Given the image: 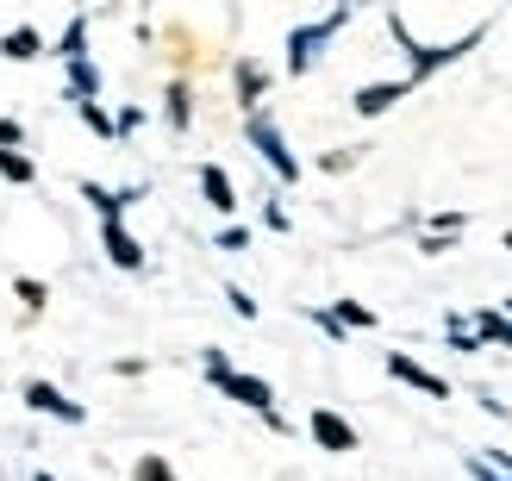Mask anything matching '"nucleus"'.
<instances>
[{
    "mask_svg": "<svg viewBox=\"0 0 512 481\" xmlns=\"http://www.w3.org/2000/svg\"><path fill=\"white\" fill-rule=\"evenodd\" d=\"M406 88H413V82H369V88H356V113H363V119L388 113V107H394V100H400Z\"/></svg>",
    "mask_w": 512,
    "mask_h": 481,
    "instance_id": "8",
    "label": "nucleus"
},
{
    "mask_svg": "<svg viewBox=\"0 0 512 481\" xmlns=\"http://www.w3.org/2000/svg\"><path fill=\"white\" fill-rule=\"evenodd\" d=\"M306 425H313V438H319V450H338V457H344V450H356V432H350V425H344L338 413H331V407H319V413L306 419Z\"/></svg>",
    "mask_w": 512,
    "mask_h": 481,
    "instance_id": "6",
    "label": "nucleus"
},
{
    "mask_svg": "<svg viewBox=\"0 0 512 481\" xmlns=\"http://www.w3.org/2000/svg\"><path fill=\"white\" fill-rule=\"evenodd\" d=\"M75 107H82V119L94 125V132H113V119H107V113H100V107H94V100H75Z\"/></svg>",
    "mask_w": 512,
    "mask_h": 481,
    "instance_id": "19",
    "label": "nucleus"
},
{
    "mask_svg": "<svg viewBox=\"0 0 512 481\" xmlns=\"http://www.w3.org/2000/svg\"><path fill=\"white\" fill-rule=\"evenodd\" d=\"M100 238H107V257H113L119 269H144V244H138L132 232H125L119 219H107V225H100Z\"/></svg>",
    "mask_w": 512,
    "mask_h": 481,
    "instance_id": "7",
    "label": "nucleus"
},
{
    "mask_svg": "<svg viewBox=\"0 0 512 481\" xmlns=\"http://www.w3.org/2000/svg\"><path fill=\"white\" fill-rule=\"evenodd\" d=\"M344 19H350V0H344V7L331 13V19H319V25H300V32L288 38V69H294V75H306V69H313V57H319V50L331 44V32H338Z\"/></svg>",
    "mask_w": 512,
    "mask_h": 481,
    "instance_id": "2",
    "label": "nucleus"
},
{
    "mask_svg": "<svg viewBox=\"0 0 512 481\" xmlns=\"http://www.w3.org/2000/svg\"><path fill=\"white\" fill-rule=\"evenodd\" d=\"M506 250H512V232H506Z\"/></svg>",
    "mask_w": 512,
    "mask_h": 481,
    "instance_id": "24",
    "label": "nucleus"
},
{
    "mask_svg": "<svg viewBox=\"0 0 512 481\" xmlns=\"http://www.w3.org/2000/svg\"><path fill=\"white\" fill-rule=\"evenodd\" d=\"M38 50H44V38L32 32V25H19V32H7V38H0V57H13V63L38 57Z\"/></svg>",
    "mask_w": 512,
    "mask_h": 481,
    "instance_id": "10",
    "label": "nucleus"
},
{
    "mask_svg": "<svg viewBox=\"0 0 512 481\" xmlns=\"http://www.w3.org/2000/svg\"><path fill=\"white\" fill-rule=\"evenodd\" d=\"M0 175H7V182H32V157H19V150H0Z\"/></svg>",
    "mask_w": 512,
    "mask_h": 481,
    "instance_id": "14",
    "label": "nucleus"
},
{
    "mask_svg": "<svg viewBox=\"0 0 512 481\" xmlns=\"http://www.w3.org/2000/svg\"><path fill=\"white\" fill-rule=\"evenodd\" d=\"M69 82H75V94L88 100V94L100 88V75H94V63H88V57H69Z\"/></svg>",
    "mask_w": 512,
    "mask_h": 481,
    "instance_id": "13",
    "label": "nucleus"
},
{
    "mask_svg": "<svg viewBox=\"0 0 512 481\" xmlns=\"http://www.w3.org/2000/svg\"><path fill=\"white\" fill-rule=\"evenodd\" d=\"M244 132H250V144L263 150V163H269V169L281 175V182H294V175H300V163H294V150L281 144V132H275V119H263V113H250V125H244Z\"/></svg>",
    "mask_w": 512,
    "mask_h": 481,
    "instance_id": "3",
    "label": "nucleus"
},
{
    "mask_svg": "<svg viewBox=\"0 0 512 481\" xmlns=\"http://www.w3.org/2000/svg\"><path fill=\"white\" fill-rule=\"evenodd\" d=\"M331 313H338L344 325H375V313L363 307V300H338V307H331Z\"/></svg>",
    "mask_w": 512,
    "mask_h": 481,
    "instance_id": "16",
    "label": "nucleus"
},
{
    "mask_svg": "<svg viewBox=\"0 0 512 481\" xmlns=\"http://www.w3.org/2000/svg\"><path fill=\"white\" fill-rule=\"evenodd\" d=\"M388 375H394V382H406V388H419V394H431V400H450V382H444V375L419 369L413 357H400V350L388 357Z\"/></svg>",
    "mask_w": 512,
    "mask_h": 481,
    "instance_id": "4",
    "label": "nucleus"
},
{
    "mask_svg": "<svg viewBox=\"0 0 512 481\" xmlns=\"http://www.w3.org/2000/svg\"><path fill=\"white\" fill-rule=\"evenodd\" d=\"M19 300L38 313V307H44V282H25V275H19Z\"/></svg>",
    "mask_w": 512,
    "mask_h": 481,
    "instance_id": "20",
    "label": "nucleus"
},
{
    "mask_svg": "<svg viewBox=\"0 0 512 481\" xmlns=\"http://www.w3.org/2000/svg\"><path fill=\"white\" fill-rule=\"evenodd\" d=\"M0 144H19V125L13 119H0Z\"/></svg>",
    "mask_w": 512,
    "mask_h": 481,
    "instance_id": "23",
    "label": "nucleus"
},
{
    "mask_svg": "<svg viewBox=\"0 0 512 481\" xmlns=\"http://www.w3.org/2000/svg\"><path fill=\"white\" fill-rule=\"evenodd\" d=\"M138 481H182V475H175L163 457H144V463H138Z\"/></svg>",
    "mask_w": 512,
    "mask_h": 481,
    "instance_id": "17",
    "label": "nucleus"
},
{
    "mask_svg": "<svg viewBox=\"0 0 512 481\" xmlns=\"http://www.w3.org/2000/svg\"><path fill=\"white\" fill-rule=\"evenodd\" d=\"M169 125H175V132L188 125V88H169Z\"/></svg>",
    "mask_w": 512,
    "mask_h": 481,
    "instance_id": "18",
    "label": "nucleus"
},
{
    "mask_svg": "<svg viewBox=\"0 0 512 481\" xmlns=\"http://www.w3.org/2000/svg\"><path fill=\"white\" fill-rule=\"evenodd\" d=\"M475 338H494V344L512 350V319H500L494 307H488V313H475Z\"/></svg>",
    "mask_w": 512,
    "mask_h": 481,
    "instance_id": "11",
    "label": "nucleus"
},
{
    "mask_svg": "<svg viewBox=\"0 0 512 481\" xmlns=\"http://www.w3.org/2000/svg\"><path fill=\"white\" fill-rule=\"evenodd\" d=\"M469 475H475V481H512V475H494L488 463H469Z\"/></svg>",
    "mask_w": 512,
    "mask_h": 481,
    "instance_id": "22",
    "label": "nucleus"
},
{
    "mask_svg": "<svg viewBox=\"0 0 512 481\" xmlns=\"http://www.w3.org/2000/svg\"><path fill=\"white\" fill-rule=\"evenodd\" d=\"M200 194H207V207H219V213H232V207H238V194H232V175H225L219 163H207V169H200Z\"/></svg>",
    "mask_w": 512,
    "mask_h": 481,
    "instance_id": "9",
    "label": "nucleus"
},
{
    "mask_svg": "<svg viewBox=\"0 0 512 481\" xmlns=\"http://www.w3.org/2000/svg\"><path fill=\"white\" fill-rule=\"evenodd\" d=\"M506 313H512V300H506Z\"/></svg>",
    "mask_w": 512,
    "mask_h": 481,
    "instance_id": "25",
    "label": "nucleus"
},
{
    "mask_svg": "<svg viewBox=\"0 0 512 481\" xmlns=\"http://www.w3.org/2000/svg\"><path fill=\"white\" fill-rule=\"evenodd\" d=\"M63 57H82V50H88V19H69V32H63Z\"/></svg>",
    "mask_w": 512,
    "mask_h": 481,
    "instance_id": "15",
    "label": "nucleus"
},
{
    "mask_svg": "<svg viewBox=\"0 0 512 481\" xmlns=\"http://www.w3.org/2000/svg\"><path fill=\"white\" fill-rule=\"evenodd\" d=\"M207 382H213L219 394H232V400H244L250 413H263V419L275 425V432H288V425H281V413H275V394H269V382H263V375H238L232 363L219 357V350H207Z\"/></svg>",
    "mask_w": 512,
    "mask_h": 481,
    "instance_id": "1",
    "label": "nucleus"
},
{
    "mask_svg": "<svg viewBox=\"0 0 512 481\" xmlns=\"http://www.w3.org/2000/svg\"><path fill=\"white\" fill-rule=\"evenodd\" d=\"M263 82H269V75L256 69V63H238V100H244V107H250V100H263Z\"/></svg>",
    "mask_w": 512,
    "mask_h": 481,
    "instance_id": "12",
    "label": "nucleus"
},
{
    "mask_svg": "<svg viewBox=\"0 0 512 481\" xmlns=\"http://www.w3.org/2000/svg\"><path fill=\"white\" fill-rule=\"evenodd\" d=\"M225 300H232V313H238V319H256V300H250L244 288H232V294H225Z\"/></svg>",
    "mask_w": 512,
    "mask_h": 481,
    "instance_id": "21",
    "label": "nucleus"
},
{
    "mask_svg": "<svg viewBox=\"0 0 512 481\" xmlns=\"http://www.w3.org/2000/svg\"><path fill=\"white\" fill-rule=\"evenodd\" d=\"M25 407H38V413H50V419H69V425H82V407L75 400H63L50 382H25Z\"/></svg>",
    "mask_w": 512,
    "mask_h": 481,
    "instance_id": "5",
    "label": "nucleus"
}]
</instances>
